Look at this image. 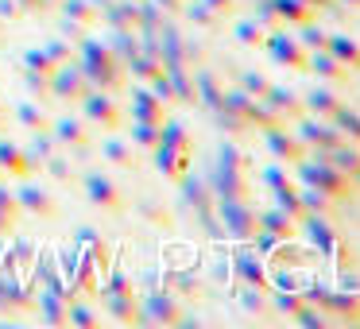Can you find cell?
<instances>
[{
	"mask_svg": "<svg viewBox=\"0 0 360 329\" xmlns=\"http://www.w3.org/2000/svg\"><path fill=\"white\" fill-rule=\"evenodd\" d=\"M24 86H27V97L39 101L43 109L51 105V78L47 74H35V70H24Z\"/></svg>",
	"mask_w": 360,
	"mask_h": 329,
	"instance_id": "obj_45",
	"label": "cell"
},
{
	"mask_svg": "<svg viewBox=\"0 0 360 329\" xmlns=\"http://www.w3.org/2000/svg\"><path fill=\"white\" fill-rule=\"evenodd\" d=\"M82 190H86L89 205H97L101 213H124L128 209L124 186H120L117 179H109L105 171H97V167H89V171L82 174Z\"/></svg>",
	"mask_w": 360,
	"mask_h": 329,
	"instance_id": "obj_9",
	"label": "cell"
},
{
	"mask_svg": "<svg viewBox=\"0 0 360 329\" xmlns=\"http://www.w3.org/2000/svg\"><path fill=\"white\" fill-rule=\"evenodd\" d=\"M24 70H35V74H55V63H51V55L43 47H27L24 51Z\"/></svg>",
	"mask_w": 360,
	"mask_h": 329,
	"instance_id": "obj_47",
	"label": "cell"
},
{
	"mask_svg": "<svg viewBox=\"0 0 360 329\" xmlns=\"http://www.w3.org/2000/svg\"><path fill=\"white\" fill-rule=\"evenodd\" d=\"M290 171H295V182H302V186H310V190H321L326 198H333V202H341V205H349L360 198L356 186H352V174L337 171L321 151H310V155L298 159Z\"/></svg>",
	"mask_w": 360,
	"mask_h": 329,
	"instance_id": "obj_4",
	"label": "cell"
},
{
	"mask_svg": "<svg viewBox=\"0 0 360 329\" xmlns=\"http://www.w3.org/2000/svg\"><path fill=\"white\" fill-rule=\"evenodd\" d=\"M27 136H32V140H27V148H24V151H27V159H32L35 174H39V167L58 151V143H55V136H51V128H47V132H27Z\"/></svg>",
	"mask_w": 360,
	"mask_h": 329,
	"instance_id": "obj_37",
	"label": "cell"
},
{
	"mask_svg": "<svg viewBox=\"0 0 360 329\" xmlns=\"http://www.w3.org/2000/svg\"><path fill=\"white\" fill-rule=\"evenodd\" d=\"M236 306H240V314H252V318H259V314H271V287H240V295H236Z\"/></svg>",
	"mask_w": 360,
	"mask_h": 329,
	"instance_id": "obj_35",
	"label": "cell"
},
{
	"mask_svg": "<svg viewBox=\"0 0 360 329\" xmlns=\"http://www.w3.org/2000/svg\"><path fill=\"white\" fill-rule=\"evenodd\" d=\"M78 66L86 70L89 86L101 89V93H112V97H124L128 93V70L117 55L109 51V43L97 39L94 32L78 43Z\"/></svg>",
	"mask_w": 360,
	"mask_h": 329,
	"instance_id": "obj_1",
	"label": "cell"
},
{
	"mask_svg": "<svg viewBox=\"0 0 360 329\" xmlns=\"http://www.w3.org/2000/svg\"><path fill=\"white\" fill-rule=\"evenodd\" d=\"M66 24L82 27V32H97L101 27V12H97V0H63L58 4Z\"/></svg>",
	"mask_w": 360,
	"mask_h": 329,
	"instance_id": "obj_26",
	"label": "cell"
},
{
	"mask_svg": "<svg viewBox=\"0 0 360 329\" xmlns=\"http://www.w3.org/2000/svg\"><path fill=\"white\" fill-rule=\"evenodd\" d=\"M298 32H302V35H298V43H302L306 51H326V39H329V35L318 27V20H314V24H302Z\"/></svg>",
	"mask_w": 360,
	"mask_h": 329,
	"instance_id": "obj_48",
	"label": "cell"
},
{
	"mask_svg": "<svg viewBox=\"0 0 360 329\" xmlns=\"http://www.w3.org/2000/svg\"><path fill=\"white\" fill-rule=\"evenodd\" d=\"M213 217L221 236L233 244H256L259 236V209L252 198H213Z\"/></svg>",
	"mask_w": 360,
	"mask_h": 329,
	"instance_id": "obj_5",
	"label": "cell"
},
{
	"mask_svg": "<svg viewBox=\"0 0 360 329\" xmlns=\"http://www.w3.org/2000/svg\"><path fill=\"white\" fill-rule=\"evenodd\" d=\"M321 155L329 159V163L337 167V171H345V174H352L360 167V143L356 140H341L337 148H329V151H321Z\"/></svg>",
	"mask_w": 360,
	"mask_h": 329,
	"instance_id": "obj_36",
	"label": "cell"
},
{
	"mask_svg": "<svg viewBox=\"0 0 360 329\" xmlns=\"http://www.w3.org/2000/svg\"><path fill=\"white\" fill-rule=\"evenodd\" d=\"M306 302H314L318 310L329 314L333 325H360V290H345V287H302Z\"/></svg>",
	"mask_w": 360,
	"mask_h": 329,
	"instance_id": "obj_6",
	"label": "cell"
},
{
	"mask_svg": "<svg viewBox=\"0 0 360 329\" xmlns=\"http://www.w3.org/2000/svg\"><path fill=\"white\" fill-rule=\"evenodd\" d=\"M302 105H306V112H310V117L329 120L345 105V97H341V89H337V86H329V82H326V86H314L310 93H302Z\"/></svg>",
	"mask_w": 360,
	"mask_h": 329,
	"instance_id": "obj_24",
	"label": "cell"
},
{
	"mask_svg": "<svg viewBox=\"0 0 360 329\" xmlns=\"http://www.w3.org/2000/svg\"><path fill=\"white\" fill-rule=\"evenodd\" d=\"M182 16L194 24V32H205V35H217L221 27H225V20H221L205 0H186V4H182Z\"/></svg>",
	"mask_w": 360,
	"mask_h": 329,
	"instance_id": "obj_30",
	"label": "cell"
},
{
	"mask_svg": "<svg viewBox=\"0 0 360 329\" xmlns=\"http://www.w3.org/2000/svg\"><path fill=\"white\" fill-rule=\"evenodd\" d=\"M236 89H244L248 97H264L267 89H271V78L267 74H259V70H236Z\"/></svg>",
	"mask_w": 360,
	"mask_h": 329,
	"instance_id": "obj_42",
	"label": "cell"
},
{
	"mask_svg": "<svg viewBox=\"0 0 360 329\" xmlns=\"http://www.w3.org/2000/svg\"><path fill=\"white\" fill-rule=\"evenodd\" d=\"M290 128H295V132H298V140H302L310 151H329V148H337V143L345 140V136L337 132V124H333V120L310 117V112H306L302 120H295Z\"/></svg>",
	"mask_w": 360,
	"mask_h": 329,
	"instance_id": "obj_17",
	"label": "cell"
},
{
	"mask_svg": "<svg viewBox=\"0 0 360 329\" xmlns=\"http://www.w3.org/2000/svg\"><path fill=\"white\" fill-rule=\"evenodd\" d=\"M16 202H20V209H24V217H39V221L63 217V205H58V198L51 194V190H43L39 182H32V179H20Z\"/></svg>",
	"mask_w": 360,
	"mask_h": 329,
	"instance_id": "obj_12",
	"label": "cell"
},
{
	"mask_svg": "<svg viewBox=\"0 0 360 329\" xmlns=\"http://www.w3.org/2000/svg\"><path fill=\"white\" fill-rule=\"evenodd\" d=\"M259 101H264L267 109H275V112H279V117L287 120V124H295V120H302V117H306L302 97H298V93H290L287 86H275V82H271V89H267V93L259 97Z\"/></svg>",
	"mask_w": 360,
	"mask_h": 329,
	"instance_id": "obj_22",
	"label": "cell"
},
{
	"mask_svg": "<svg viewBox=\"0 0 360 329\" xmlns=\"http://www.w3.org/2000/svg\"><path fill=\"white\" fill-rule=\"evenodd\" d=\"M32 310H35V290L8 264H0V314H32Z\"/></svg>",
	"mask_w": 360,
	"mask_h": 329,
	"instance_id": "obj_13",
	"label": "cell"
},
{
	"mask_svg": "<svg viewBox=\"0 0 360 329\" xmlns=\"http://www.w3.org/2000/svg\"><path fill=\"white\" fill-rule=\"evenodd\" d=\"M20 8H24V16H43V12H51L47 0H16Z\"/></svg>",
	"mask_w": 360,
	"mask_h": 329,
	"instance_id": "obj_52",
	"label": "cell"
},
{
	"mask_svg": "<svg viewBox=\"0 0 360 329\" xmlns=\"http://www.w3.org/2000/svg\"><path fill=\"white\" fill-rule=\"evenodd\" d=\"M205 4H210L221 20H233L236 12H240V0H205Z\"/></svg>",
	"mask_w": 360,
	"mask_h": 329,
	"instance_id": "obj_50",
	"label": "cell"
},
{
	"mask_svg": "<svg viewBox=\"0 0 360 329\" xmlns=\"http://www.w3.org/2000/svg\"><path fill=\"white\" fill-rule=\"evenodd\" d=\"M151 159H155L159 174H163L167 182H174V186L190 174V163H194V136H190V128L182 124L179 117L163 120L159 143L151 148Z\"/></svg>",
	"mask_w": 360,
	"mask_h": 329,
	"instance_id": "obj_2",
	"label": "cell"
},
{
	"mask_svg": "<svg viewBox=\"0 0 360 329\" xmlns=\"http://www.w3.org/2000/svg\"><path fill=\"white\" fill-rule=\"evenodd\" d=\"M210 117L217 120V128H221V132L229 136V140H252V136H256V132H252V128H248V120H244L240 112L225 109V105H221V109H213Z\"/></svg>",
	"mask_w": 360,
	"mask_h": 329,
	"instance_id": "obj_33",
	"label": "cell"
},
{
	"mask_svg": "<svg viewBox=\"0 0 360 329\" xmlns=\"http://www.w3.org/2000/svg\"><path fill=\"white\" fill-rule=\"evenodd\" d=\"M337 4H349V8H360V0H337Z\"/></svg>",
	"mask_w": 360,
	"mask_h": 329,
	"instance_id": "obj_57",
	"label": "cell"
},
{
	"mask_svg": "<svg viewBox=\"0 0 360 329\" xmlns=\"http://www.w3.org/2000/svg\"><path fill=\"white\" fill-rule=\"evenodd\" d=\"M101 159H109L112 167H120V171H136L140 167V151H136L132 140H124V136L109 132L101 140Z\"/></svg>",
	"mask_w": 360,
	"mask_h": 329,
	"instance_id": "obj_23",
	"label": "cell"
},
{
	"mask_svg": "<svg viewBox=\"0 0 360 329\" xmlns=\"http://www.w3.org/2000/svg\"><path fill=\"white\" fill-rule=\"evenodd\" d=\"M4 128H8V109L0 105V132H4Z\"/></svg>",
	"mask_w": 360,
	"mask_h": 329,
	"instance_id": "obj_55",
	"label": "cell"
},
{
	"mask_svg": "<svg viewBox=\"0 0 360 329\" xmlns=\"http://www.w3.org/2000/svg\"><path fill=\"white\" fill-rule=\"evenodd\" d=\"M51 136H55V143L66 151L70 159H78V155H89V151L97 148L94 143V128L86 124V117H74V112H63L58 120H51Z\"/></svg>",
	"mask_w": 360,
	"mask_h": 329,
	"instance_id": "obj_8",
	"label": "cell"
},
{
	"mask_svg": "<svg viewBox=\"0 0 360 329\" xmlns=\"http://www.w3.org/2000/svg\"><path fill=\"white\" fill-rule=\"evenodd\" d=\"M0 20L4 24H16V20H24V8H20L16 0H0Z\"/></svg>",
	"mask_w": 360,
	"mask_h": 329,
	"instance_id": "obj_51",
	"label": "cell"
},
{
	"mask_svg": "<svg viewBox=\"0 0 360 329\" xmlns=\"http://www.w3.org/2000/svg\"><path fill=\"white\" fill-rule=\"evenodd\" d=\"M310 74H318L321 82H329V86H349V78H352V70L345 63H337L329 51H310Z\"/></svg>",
	"mask_w": 360,
	"mask_h": 329,
	"instance_id": "obj_27",
	"label": "cell"
},
{
	"mask_svg": "<svg viewBox=\"0 0 360 329\" xmlns=\"http://www.w3.org/2000/svg\"><path fill=\"white\" fill-rule=\"evenodd\" d=\"M39 174H51V179H55V182H58V186H70V182H74V179H78V174H74V167H70V155H66V151H63V148H58V151H55V155H51V159H47V163H43V167H39Z\"/></svg>",
	"mask_w": 360,
	"mask_h": 329,
	"instance_id": "obj_40",
	"label": "cell"
},
{
	"mask_svg": "<svg viewBox=\"0 0 360 329\" xmlns=\"http://www.w3.org/2000/svg\"><path fill=\"white\" fill-rule=\"evenodd\" d=\"M213 198H252V155L236 148V140H221L217 148V167L210 182Z\"/></svg>",
	"mask_w": 360,
	"mask_h": 329,
	"instance_id": "obj_3",
	"label": "cell"
},
{
	"mask_svg": "<svg viewBox=\"0 0 360 329\" xmlns=\"http://www.w3.org/2000/svg\"><path fill=\"white\" fill-rule=\"evenodd\" d=\"M326 51L337 58V63L349 66V70H360V43L352 39V35H329V39H326Z\"/></svg>",
	"mask_w": 360,
	"mask_h": 329,
	"instance_id": "obj_34",
	"label": "cell"
},
{
	"mask_svg": "<svg viewBox=\"0 0 360 329\" xmlns=\"http://www.w3.org/2000/svg\"><path fill=\"white\" fill-rule=\"evenodd\" d=\"M352 186H356V194H360V167L352 171Z\"/></svg>",
	"mask_w": 360,
	"mask_h": 329,
	"instance_id": "obj_56",
	"label": "cell"
},
{
	"mask_svg": "<svg viewBox=\"0 0 360 329\" xmlns=\"http://www.w3.org/2000/svg\"><path fill=\"white\" fill-rule=\"evenodd\" d=\"M124 97H128V120H155V124H163L171 117V105L151 86H128Z\"/></svg>",
	"mask_w": 360,
	"mask_h": 329,
	"instance_id": "obj_15",
	"label": "cell"
},
{
	"mask_svg": "<svg viewBox=\"0 0 360 329\" xmlns=\"http://www.w3.org/2000/svg\"><path fill=\"white\" fill-rule=\"evenodd\" d=\"M194 86H198V105H202V109H210V112L221 109V101H225V86H221L217 70H213L210 63L194 70Z\"/></svg>",
	"mask_w": 360,
	"mask_h": 329,
	"instance_id": "obj_25",
	"label": "cell"
},
{
	"mask_svg": "<svg viewBox=\"0 0 360 329\" xmlns=\"http://www.w3.org/2000/svg\"><path fill=\"white\" fill-rule=\"evenodd\" d=\"M264 51H267V55H271L279 66H287V70L310 74V51H306L302 43H298V35H290L287 27H283V32H271V35H267Z\"/></svg>",
	"mask_w": 360,
	"mask_h": 329,
	"instance_id": "obj_11",
	"label": "cell"
},
{
	"mask_svg": "<svg viewBox=\"0 0 360 329\" xmlns=\"http://www.w3.org/2000/svg\"><path fill=\"white\" fill-rule=\"evenodd\" d=\"M0 27H4V20H0ZM0 43H4V35H0Z\"/></svg>",
	"mask_w": 360,
	"mask_h": 329,
	"instance_id": "obj_58",
	"label": "cell"
},
{
	"mask_svg": "<svg viewBox=\"0 0 360 329\" xmlns=\"http://www.w3.org/2000/svg\"><path fill=\"white\" fill-rule=\"evenodd\" d=\"M12 117H16V124H20V128H27V132H47V128H51L47 109H43L39 101H32V97H27V101H20Z\"/></svg>",
	"mask_w": 360,
	"mask_h": 329,
	"instance_id": "obj_32",
	"label": "cell"
},
{
	"mask_svg": "<svg viewBox=\"0 0 360 329\" xmlns=\"http://www.w3.org/2000/svg\"><path fill=\"white\" fill-rule=\"evenodd\" d=\"M132 4H140V0H132Z\"/></svg>",
	"mask_w": 360,
	"mask_h": 329,
	"instance_id": "obj_60",
	"label": "cell"
},
{
	"mask_svg": "<svg viewBox=\"0 0 360 329\" xmlns=\"http://www.w3.org/2000/svg\"><path fill=\"white\" fill-rule=\"evenodd\" d=\"M256 20L267 27V35L271 32H283V20L275 16V8H271V0H256Z\"/></svg>",
	"mask_w": 360,
	"mask_h": 329,
	"instance_id": "obj_49",
	"label": "cell"
},
{
	"mask_svg": "<svg viewBox=\"0 0 360 329\" xmlns=\"http://www.w3.org/2000/svg\"><path fill=\"white\" fill-rule=\"evenodd\" d=\"M233 275L240 287H271V275H267V264L264 256H256V252L248 248V244H236L233 252Z\"/></svg>",
	"mask_w": 360,
	"mask_h": 329,
	"instance_id": "obj_19",
	"label": "cell"
},
{
	"mask_svg": "<svg viewBox=\"0 0 360 329\" xmlns=\"http://www.w3.org/2000/svg\"><path fill=\"white\" fill-rule=\"evenodd\" d=\"M43 51L51 55V63L55 66H63V63H78V47H74L66 35H51L47 43H43Z\"/></svg>",
	"mask_w": 360,
	"mask_h": 329,
	"instance_id": "obj_43",
	"label": "cell"
},
{
	"mask_svg": "<svg viewBox=\"0 0 360 329\" xmlns=\"http://www.w3.org/2000/svg\"><path fill=\"white\" fill-rule=\"evenodd\" d=\"M89 89H94V86H89L86 70H82L78 63H63V66H55V74H51V101L78 105Z\"/></svg>",
	"mask_w": 360,
	"mask_h": 329,
	"instance_id": "obj_14",
	"label": "cell"
},
{
	"mask_svg": "<svg viewBox=\"0 0 360 329\" xmlns=\"http://www.w3.org/2000/svg\"><path fill=\"white\" fill-rule=\"evenodd\" d=\"M0 179H4V171H0Z\"/></svg>",
	"mask_w": 360,
	"mask_h": 329,
	"instance_id": "obj_59",
	"label": "cell"
},
{
	"mask_svg": "<svg viewBox=\"0 0 360 329\" xmlns=\"http://www.w3.org/2000/svg\"><path fill=\"white\" fill-rule=\"evenodd\" d=\"M329 120L337 124V132H341L345 140H356V143H360V112H356V109H349V105H341V109H337Z\"/></svg>",
	"mask_w": 360,
	"mask_h": 329,
	"instance_id": "obj_44",
	"label": "cell"
},
{
	"mask_svg": "<svg viewBox=\"0 0 360 329\" xmlns=\"http://www.w3.org/2000/svg\"><path fill=\"white\" fill-rule=\"evenodd\" d=\"M306 295L302 290H271V314H283V318H295L298 310H302Z\"/></svg>",
	"mask_w": 360,
	"mask_h": 329,
	"instance_id": "obj_41",
	"label": "cell"
},
{
	"mask_svg": "<svg viewBox=\"0 0 360 329\" xmlns=\"http://www.w3.org/2000/svg\"><path fill=\"white\" fill-rule=\"evenodd\" d=\"M159 128L163 124H155V120H132V124H128V140L136 143L140 155H151V148L159 143Z\"/></svg>",
	"mask_w": 360,
	"mask_h": 329,
	"instance_id": "obj_38",
	"label": "cell"
},
{
	"mask_svg": "<svg viewBox=\"0 0 360 329\" xmlns=\"http://www.w3.org/2000/svg\"><path fill=\"white\" fill-rule=\"evenodd\" d=\"M66 310H70V295L63 290H35V314H39L43 325H66Z\"/></svg>",
	"mask_w": 360,
	"mask_h": 329,
	"instance_id": "obj_21",
	"label": "cell"
},
{
	"mask_svg": "<svg viewBox=\"0 0 360 329\" xmlns=\"http://www.w3.org/2000/svg\"><path fill=\"white\" fill-rule=\"evenodd\" d=\"M0 171H4V179H35V167L32 159H27V151L20 148V143H12L8 136L0 132Z\"/></svg>",
	"mask_w": 360,
	"mask_h": 329,
	"instance_id": "obj_20",
	"label": "cell"
},
{
	"mask_svg": "<svg viewBox=\"0 0 360 329\" xmlns=\"http://www.w3.org/2000/svg\"><path fill=\"white\" fill-rule=\"evenodd\" d=\"M155 4L167 12V16H182V4H186V0H155Z\"/></svg>",
	"mask_w": 360,
	"mask_h": 329,
	"instance_id": "obj_53",
	"label": "cell"
},
{
	"mask_svg": "<svg viewBox=\"0 0 360 329\" xmlns=\"http://www.w3.org/2000/svg\"><path fill=\"white\" fill-rule=\"evenodd\" d=\"M20 221H24V209L16 202V190H8V179H0V236L20 233Z\"/></svg>",
	"mask_w": 360,
	"mask_h": 329,
	"instance_id": "obj_29",
	"label": "cell"
},
{
	"mask_svg": "<svg viewBox=\"0 0 360 329\" xmlns=\"http://www.w3.org/2000/svg\"><path fill=\"white\" fill-rule=\"evenodd\" d=\"M186 318V302L174 290H151L140 298V325H182Z\"/></svg>",
	"mask_w": 360,
	"mask_h": 329,
	"instance_id": "obj_10",
	"label": "cell"
},
{
	"mask_svg": "<svg viewBox=\"0 0 360 329\" xmlns=\"http://www.w3.org/2000/svg\"><path fill=\"white\" fill-rule=\"evenodd\" d=\"M82 117H86L89 128H101V132H120L128 124V109L120 105V97L101 93V89H89L86 97L78 101Z\"/></svg>",
	"mask_w": 360,
	"mask_h": 329,
	"instance_id": "obj_7",
	"label": "cell"
},
{
	"mask_svg": "<svg viewBox=\"0 0 360 329\" xmlns=\"http://www.w3.org/2000/svg\"><path fill=\"white\" fill-rule=\"evenodd\" d=\"M233 35L244 43V47H252V51H264V43H267V27L259 24L256 16H252V20H236Z\"/></svg>",
	"mask_w": 360,
	"mask_h": 329,
	"instance_id": "obj_39",
	"label": "cell"
},
{
	"mask_svg": "<svg viewBox=\"0 0 360 329\" xmlns=\"http://www.w3.org/2000/svg\"><path fill=\"white\" fill-rule=\"evenodd\" d=\"M264 143H267V151H271V159H279L283 167H295L298 159H306L310 155V148H306L302 140H298V132L290 124H283V128H271V132H264Z\"/></svg>",
	"mask_w": 360,
	"mask_h": 329,
	"instance_id": "obj_18",
	"label": "cell"
},
{
	"mask_svg": "<svg viewBox=\"0 0 360 329\" xmlns=\"http://www.w3.org/2000/svg\"><path fill=\"white\" fill-rule=\"evenodd\" d=\"M306 4H310V8H318V12H326V8H333L337 0H306Z\"/></svg>",
	"mask_w": 360,
	"mask_h": 329,
	"instance_id": "obj_54",
	"label": "cell"
},
{
	"mask_svg": "<svg viewBox=\"0 0 360 329\" xmlns=\"http://www.w3.org/2000/svg\"><path fill=\"white\" fill-rule=\"evenodd\" d=\"M290 321H295V325H306V329H329V325H333V321H329V314L318 310L314 302H302V310H298Z\"/></svg>",
	"mask_w": 360,
	"mask_h": 329,
	"instance_id": "obj_46",
	"label": "cell"
},
{
	"mask_svg": "<svg viewBox=\"0 0 360 329\" xmlns=\"http://www.w3.org/2000/svg\"><path fill=\"white\" fill-rule=\"evenodd\" d=\"M259 248H271L279 240H298V221L287 209L271 205V209H259Z\"/></svg>",
	"mask_w": 360,
	"mask_h": 329,
	"instance_id": "obj_16",
	"label": "cell"
},
{
	"mask_svg": "<svg viewBox=\"0 0 360 329\" xmlns=\"http://www.w3.org/2000/svg\"><path fill=\"white\" fill-rule=\"evenodd\" d=\"M275 16L283 20V27H302V24H314L321 16L318 8H310L306 0H271Z\"/></svg>",
	"mask_w": 360,
	"mask_h": 329,
	"instance_id": "obj_28",
	"label": "cell"
},
{
	"mask_svg": "<svg viewBox=\"0 0 360 329\" xmlns=\"http://www.w3.org/2000/svg\"><path fill=\"white\" fill-rule=\"evenodd\" d=\"M101 298L117 325H140V298H136V290L132 295H101Z\"/></svg>",
	"mask_w": 360,
	"mask_h": 329,
	"instance_id": "obj_31",
	"label": "cell"
}]
</instances>
